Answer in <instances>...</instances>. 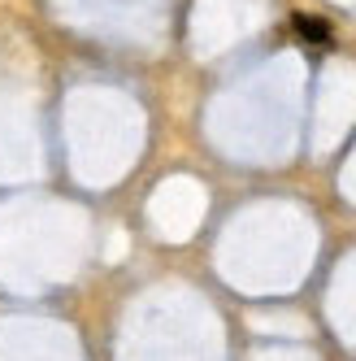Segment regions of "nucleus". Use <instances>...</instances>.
<instances>
[{
  "label": "nucleus",
  "mask_w": 356,
  "mask_h": 361,
  "mask_svg": "<svg viewBox=\"0 0 356 361\" xmlns=\"http://www.w3.org/2000/svg\"><path fill=\"white\" fill-rule=\"evenodd\" d=\"M291 27H295L300 39H309V44H330V22H326V18L295 13V18H291Z\"/></svg>",
  "instance_id": "nucleus-1"
}]
</instances>
